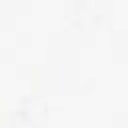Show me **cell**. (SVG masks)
Returning a JSON list of instances; mask_svg holds the SVG:
<instances>
[{
    "instance_id": "1",
    "label": "cell",
    "mask_w": 128,
    "mask_h": 128,
    "mask_svg": "<svg viewBox=\"0 0 128 128\" xmlns=\"http://www.w3.org/2000/svg\"><path fill=\"white\" fill-rule=\"evenodd\" d=\"M42 112H44V106L34 96H26L18 102V114L26 120H36L38 116H42Z\"/></svg>"
}]
</instances>
